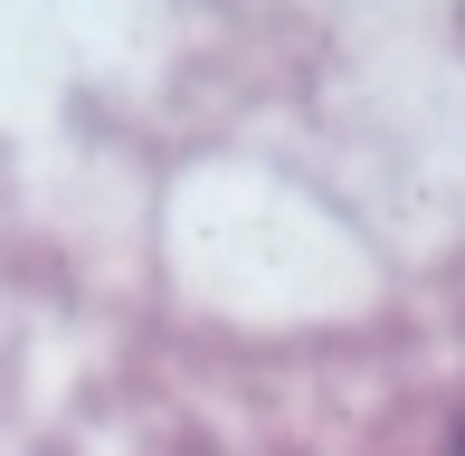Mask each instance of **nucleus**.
<instances>
[{
    "instance_id": "f257e3e1",
    "label": "nucleus",
    "mask_w": 465,
    "mask_h": 456,
    "mask_svg": "<svg viewBox=\"0 0 465 456\" xmlns=\"http://www.w3.org/2000/svg\"><path fill=\"white\" fill-rule=\"evenodd\" d=\"M456 456H465V447H456Z\"/></svg>"
}]
</instances>
